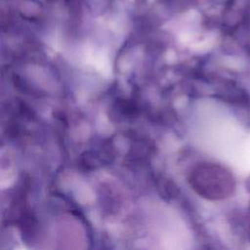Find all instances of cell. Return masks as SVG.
I'll return each instance as SVG.
<instances>
[{
  "label": "cell",
  "instance_id": "cell-1",
  "mask_svg": "<svg viewBox=\"0 0 250 250\" xmlns=\"http://www.w3.org/2000/svg\"><path fill=\"white\" fill-rule=\"evenodd\" d=\"M188 182L193 190L208 199H222L233 188V179L224 167L214 163H201L189 173Z\"/></svg>",
  "mask_w": 250,
  "mask_h": 250
}]
</instances>
